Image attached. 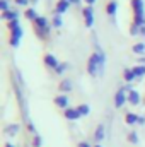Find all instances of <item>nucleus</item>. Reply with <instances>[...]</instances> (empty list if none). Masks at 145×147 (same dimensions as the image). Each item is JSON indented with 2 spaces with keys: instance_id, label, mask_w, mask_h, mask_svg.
Listing matches in <instances>:
<instances>
[{
  "instance_id": "obj_1",
  "label": "nucleus",
  "mask_w": 145,
  "mask_h": 147,
  "mask_svg": "<svg viewBox=\"0 0 145 147\" xmlns=\"http://www.w3.org/2000/svg\"><path fill=\"white\" fill-rule=\"evenodd\" d=\"M106 70V60H101L97 53H92L87 60V74L91 77H101Z\"/></svg>"
},
{
  "instance_id": "obj_2",
  "label": "nucleus",
  "mask_w": 145,
  "mask_h": 147,
  "mask_svg": "<svg viewBox=\"0 0 145 147\" xmlns=\"http://www.w3.org/2000/svg\"><path fill=\"white\" fill-rule=\"evenodd\" d=\"M33 26H34V33H36V36L39 39H43V41H48L50 36H51V21H48L44 16H39L36 21L33 22Z\"/></svg>"
},
{
  "instance_id": "obj_3",
  "label": "nucleus",
  "mask_w": 145,
  "mask_h": 147,
  "mask_svg": "<svg viewBox=\"0 0 145 147\" xmlns=\"http://www.w3.org/2000/svg\"><path fill=\"white\" fill-rule=\"evenodd\" d=\"M7 28H9V31H10V39H9L10 46H12V48H17V46L21 45V38L24 34V31H22V28H21V22H19V21L7 22Z\"/></svg>"
},
{
  "instance_id": "obj_4",
  "label": "nucleus",
  "mask_w": 145,
  "mask_h": 147,
  "mask_svg": "<svg viewBox=\"0 0 145 147\" xmlns=\"http://www.w3.org/2000/svg\"><path fill=\"white\" fill-rule=\"evenodd\" d=\"M133 9V24L144 28L145 26V3L144 0H132Z\"/></svg>"
},
{
  "instance_id": "obj_5",
  "label": "nucleus",
  "mask_w": 145,
  "mask_h": 147,
  "mask_svg": "<svg viewBox=\"0 0 145 147\" xmlns=\"http://www.w3.org/2000/svg\"><path fill=\"white\" fill-rule=\"evenodd\" d=\"M126 103H128V92H126V89L121 86V87L116 91V94H114V106H116V108H123Z\"/></svg>"
},
{
  "instance_id": "obj_6",
  "label": "nucleus",
  "mask_w": 145,
  "mask_h": 147,
  "mask_svg": "<svg viewBox=\"0 0 145 147\" xmlns=\"http://www.w3.org/2000/svg\"><path fill=\"white\" fill-rule=\"evenodd\" d=\"M82 17H84V22L87 28H92L94 26V9L92 5H87L82 9Z\"/></svg>"
},
{
  "instance_id": "obj_7",
  "label": "nucleus",
  "mask_w": 145,
  "mask_h": 147,
  "mask_svg": "<svg viewBox=\"0 0 145 147\" xmlns=\"http://www.w3.org/2000/svg\"><path fill=\"white\" fill-rule=\"evenodd\" d=\"M116 12H118V2L116 0H109L106 5V14L109 16L113 26H116Z\"/></svg>"
},
{
  "instance_id": "obj_8",
  "label": "nucleus",
  "mask_w": 145,
  "mask_h": 147,
  "mask_svg": "<svg viewBox=\"0 0 145 147\" xmlns=\"http://www.w3.org/2000/svg\"><path fill=\"white\" fill-rule=\"evenodd\" d=\"M43 62H44V65H46L50 70H56V69H58V65L62 63V62H58V58H56L53 53L44 55V60H43Z\"/></svg>"
},
{
  "instance_id": "obj_9",
  "label": "nucleus",
  "mask_w": 145,
  "mask_h": 147,
  "mask_svg": "<svg viewBox=\"0 0 145 147\" xmlns=\"http://www.w3.org/2000/svg\"><path fill=\"white\" fill-rule=\"evenodd\" d=\"M104 137H106V125H104V123H99V125L96 127L94 134H92V139H94L96 144H101V140H103Z\"/></svg>"
},
{
  "instance_id": "obj_10",
  "label": "nucleus",
  "mask_w": 145,
  "mask_h": 147,
  "mask_svg": "<svg viewBox=\"0 0 145 147\" xmlns=\"http://www.w3.org/2000/svg\"><path fill=\"white\" fill-rule=\"evenodd\" d=\"M70 7H72V2H68V0H58L56 2V5H55V14H60V16H63L65 12H68L70 10Z\"/></svg>"
},
{
  "instance_id": "obj_11",
  "label": "nucleus",
  "mask_w": 145,
  "mask_h": 147,
  "mask_svg": "<svg viewBox=\"0 0 145 147\" xmlns=\"http://www.w3.org/2000/svg\"><path fill=\"white\" fill-rule=\"evenodd\" d=\"M19 10L17 9H10V10H7V12H2V21H7V22H12V21H19Z\"/></svg>"
},
{
  "instance_id": "obj_12",
  "label": "nucleus",
  "mask_w": 145,
  "mask_h": 147,
  "mask_svg": "<svg viewBox=\"0 0 145 147\" xmlns=\"http://www.w3.org/2000/svg\"><path fill=\"white\" fill-rule=\"evenodd\" d=\"M55 105L62 110H67V108H70V99L67 94H58V96H55Z\"/></svg>"
},
{
  "instance_id": "obj_13",
  "label": "nucleus",
  "mask_w": 145,
  "mask_h": 147,
  "mask_svg": "<svg viewBox=\"0 0 145 147\" xmlns=\"http://www.w3.org/2000/svg\"><path fill=\"white\" fill-rule=\"evenodd\" d=\"M19 130H21V125L19 123H9V125L3 127V134L7 137H15L19 134Z\"/></svg>"
},
{
  "instance_id": "obj_14",
  "label": "nucleus",
  "mask_w": 145,
  "mask_h": 147,
  "mask_svg": "<svg viewBox=\"0 0 145 147\" xmlns=\"http://www.w3.org/2000/svg\"><path fill=\"white\" fill-rule=\"evenodd\" d=\"M63 115H65V118L68 120V121H77L79 118H80V113L77 108H67V110H63Z\"/></svg>"
},
{
  "instance_id": "obj_15",
  "label": "nucleus",
  "mask_w": 145,
  "mask_h": 147,
  "mask_svg": "<svg viewBox=\"0 0 145 147\" xmlns=\"http://www.w3.org/2000/svg\"><path fill=\"white\" fill-rule=\"evenodd\" d=\"M128 103H130L132 106H138V105L142 103L140 92H138L137 89H133V91H130V92H128Z\"/></svg>"
},
{
  "instance_id": "obj_16",
  "label": "nucleus",
  "mask_w": 145,
  "mask_h": 147,
  "mask_svg": "<svg viewBox=\"0 0 145 147\" xmlns=\"http://www.w3.org/2000/svg\"><path fill=\"white\" fill-rule=\"evenodd\" d=\"M58 89H60L62 92H70V91L73 89V80H72V79H62V82H60Z\"/></svg>"
},
{
  "instance_id": "obj_17",
  "label": "nucleus",
  "mask_w": 145,
  "mask_h": 147,
  "mask_svg": "<svg viewBox=\"0 0 145 147\" xmlns=\"http://www.w3.org/2000/svg\"><path fill=\"white\" fill-rule=\"evenodd\" d=\"M123 79H125V82H126V84L135 82V80H137V77H135L133 69H125V70H123Z\"/></svg>"
},
{
  "instance_id": "obj_18",
  "label": "nucleus",
  "mask_w": 145,
  "mask_h": 147,
  "mask_svg": "<svg viewBox=\"0 0 145 147\" xmlns=\"http://www.w3.org/2000/svg\"><path fill=\"white\" fill-rule=\"evenodd\" d=\"M24 17H26L28 21H31V22H34V21H36L38 17H39V16H38L36 9H33V7H29V9H26V10H24Z\"/></svg>"
},
{
  "instance_id": "obj_19",
  "label": "nucleus",
  "mask_w": 145,
  "mask_h": 147,
  "mask_svg": "<svg viewBox=\"0 0 145 147\" xmlns=\"http://www.w3.org/2000/svg\"><path fill=\"white\" fill-rule=\"evenodd\" d=\"M133 72H135V77H137V80H142L145 77V65H135L133 67Z\"/></svg>"
},
{
  "instance_id": "obj_20",
  "label": "nucleus",
  "mask_w": 145,
  "mask_h": 147,
  "mask_svg": "<svg viewBox=\"0 0 145 147\" xmlns=\"http://www.w3.org/2000/svg\"><path fill=\"white\" fill-rule=\"evenodd\" d=\"M132 51L135 55H138V57H144L145 55V43H135L133 48H132Z\"/></svg>"
},
{
  "instance_id": "obj_21",
  "label": "nucleus",
  "mask_w": 145,
  "mask_h": 147,
  "mask_svg": "<svg viewBox=\"0 0 145 147\" xmlns=\"http://www.w3.org/2000/svg\"><path fill=\"white\" fill-rule=\"evenodd\" d=\"M51 26H53V28H56V29L63 26V19H62V16H60V14H55V12H53V17H51Z\"/></svg>"
},
{
  "instance_id": "obj_22",
  "label": "nucleus",
  "mask_w": 145,
  "mask_h": 147,
  "mask_svg": "<svg viewBox=\"0 0 145 147\" xmlns=\"http://www.w3.org/2000/svg\"><path fill=\"white\" fill-rule=\"evenodd\" d=\"M126 139H128V142H130V144H133V146H137V144L140 142V137H138V134H137L135 130H132V132H128V135H126Z\"/></svg>"
},
{
  "instance_id": "obj_23",
  "label": "nucleus",
  "mask_w": 145,
  "mask_h": 147,
  "mask_svg": "<svg viewBox=\"0 0 145 147\" xmlns=\"http://www.w3.org/2000/svg\"><path fill=\"white\" fill-rule=\"evenodd\" d=\"M125 121H126L128 125H137L138 115H135V113H126V115H125Z\"/></svg>"
},
{
  "instance_id": "obj_24",
  "label": "nucleus",
  "mask_w": 145,
  "mask_h": 147,
  "mask_svg": "<svg viewBox=\"0 0 145 147\" xmlns=\"http://www.w3.org/2000/svg\"><path fill=\"white\" fill-rule=\"evenodd\" d=\"M68 69H70V63H68V62H62V63L58 65V69L55 70V74H56V75H63Z\"/></svg>"
},
{
  "instance_id": "obj_25",
  "label": "nucleus",
  "mask_w": 145,
  "mask_h": 147,
  "mask_svg": "<svg viewBox=\"0 0 145 147\" xmlns=\"http://www.w3.org/2000/svg\"><path fill=\"white\" fill-rule=\"evenodd\" d=\"M77 110H79V113H80V116H87V115L91 113V106L85 105V103H82V105L77 106Z\"/></svg>"
},
{
  "instance_id": "obj_26",
  "label": "nucleus",
  "mask_w": 145,
  "mask_h": 147,
  "mask_svg": "<svg viewBox=\"0 0 145 147\" xmlns=\"http://www.w3.org/2000/svg\"><path fill=\"white\" fill-rule=\"evenodd\" d=\"M140 31H142L140 26H137V24H132V26H130V34H132V36H138Z\"/></svg>"
},
{
  "instance_id": "obj_27",
  "label": "nucleus",
  "mask_w": 145,
  "mask_h": 147,
  "mask_svg": "<svg viewBox=\"0 0 145 147\" xmlns=\"http://www.w3.org/2000/svg\"><path fill=\"white\" fill-rule=\"evenodd\" d=\"M43 146V139H41V135L36 134V135H33V147H41Z\"/></svg>"
},
{
  "instance_id": "obj_28",
  "label": "nucleus",
  "mask_w": 145,
  "mask_h": 147,
  "mask_svg": "<svg viewBox=\"0 0 145 147\" xmlns=\"http://www.w3.org/2000/svg\"><path fill=\"white\" fill-rule=\"evenodd\" d=\"M29 3H31V0H15V5H17V7L29 9Z\"/></svg>"
},
{
  "instance_id": "obj_29",
  "label": "nucleus",
  "mask_w": 145,
  "mask_h": 147,
  "mask_svg": "<svg viewBox=\"0 0 145 147\" xmlns=\"http://www.w3.org/2000/svg\"><path fill=\"white\" fill-rule=\"evenodd\" d=\"M0 10H2V12L10 10V7H9V0H0Z\"/></svg>"
},
{
  "instance_id": "obj_30",
  "label": "nucleus",
  "mask_w": 145,
  "mask_h": 147,
  "mask_svg": "<svg viewBox=\"0 0 145 147\" xmlns=\"http://www.w3.org/2000/svg\"><path fill=\"white\" fill-rule=\"evenodd\" d=\"M137 125H140V127H144L145 125V116L144 115H138V121H137Z\"/></svg>"
},
{
  "instance_id": "obj_31",
  "label": "nucleus",
  "mask_w": 145,
  "mask_h": 147,
  "mask_svg": "<svg viewBox=\"0 0 145 147\" xmlns=\"http://www.w3.org/2000/svg\"><path fill=\"white\" fill-rule=\"evenodd\" d=\"M77 147H94V146H91L89 142H85V140H82V142H79V144H77Z\"/></svg>"
},
{
  "instance_id": "obj_32",
  "label": "nucleus",
  "mask_w": 145,
  "mask_h": 147,
  "mask_svg": "<svg viewBox=\"0 0 145 147\" xmlns=\"http://www.w3.org/2000/svg\"><path fill=\"white\" fill-rule=\"evenodd\" d=\"M84 2H85V3H87V5H94V3H96V2H97V0H84Z\"/></svg>"
},
{
  "instance_id": "obj_33",
  "label": "nucleus",
  "mask_w": 145,
  "mask_h": 147,
  "mask_svg": "<svg viewBox=\"0 0 145 147\" xmlns=\"http://www.w3.org/2000/svg\"><path fill=\"white\" fill-rule=\"evenodd\" d=\"M5 147H17V146H14V144H10V142H7V144H5Z\"/></svg>"
},
{
  "instance_id": "obj_34",
  "label": "nucleus",
  "mask_w": 145,
  "mask_h": 147,
  "mask_svg": "<svg viewBox=\"0 0 145 147\" xmlns=\"http://www.w3.org/2000/svg\"><path fill=\"white\" fill-rule=\"evenodd\" d=\"M140 34H142V36H145V26L142 28V31H140Z\"/></svg>"
},
{
  "instance_id": "obj_35",
  "label": "nucleus",
  "mask_w": 145,
  "mask_h": 147,
  "mask_svg": "<svg viewBox=\"0 0 145 147\" xmlns=\"http://www.w3.org/2000/svg\"><path fill=\"white\" fill-rule=\"evenodd\" d=\"M38 2H39V0H31V3H38Z\"/></svg>"
},
{
  "instance_id": "obj_36",
  "label": "nucleus",
  "mask_w": 145,
  "mask_h": 147,
  "mask_svg": "<svg viewBox=\"0 0 145 147\" xmlns=\"http://www.w3.org/2000/svg\"><path fill=\"white\" fill-rule=\"evenodd\" d=\"M94 147H103L101 144H94Z\"/></svg>"
},
{
  "instance_id": "obj_37",
  "label": "nucleus",
  "mask_w": 145,
  "mask_h": 147,
  "mask_svg": "<svg viewBox=\"0 0 145 147\" xmlns=\"http://www.w3.org/2000/svg\"><path fill=\"white\" fill-rule=\"evenodd\" d=\"M80 2H82V0H80Z\"/></svg>"
}]
</instances>
